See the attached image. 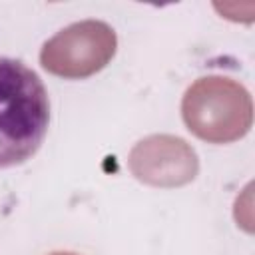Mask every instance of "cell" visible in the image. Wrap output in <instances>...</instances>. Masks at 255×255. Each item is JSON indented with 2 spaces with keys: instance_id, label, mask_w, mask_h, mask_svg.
<instances>
[{
  "instance_id": "cell-1",
  "label": "cell",
  "mask_w": 255,
  "mask_h": 255,
  "mask_svg": "<svg viewBox=\"0 0 255 255\" xmlns=\"http://www.w3.org/2000/svg\"><path fill=\"white\" fill-rule=\"evenodd\" d=\"M50 124V100L40 76L24 62L0 58V169L28 161Z\"/></svg>"
},
{
  "instance_id": "cell-2",
  "label": "cell",
  "mask_w": 255,
  "mask_h": 255,
  "mask_svg": "<svg viewBox=\"0 0 255 255\" xmlns=\"http://www.w3.org/2000/svg\"><path fill=\"white\" fill-rule=\"evenodd\" d=\"M185 128L207 143L241 139L253 124V100L243 84L225 76H203L183 94Z\"/></svg>"
},
{
  "instance_id": "cell-3",
  "label": "cell",
  "mask_w": 255,
  "mask_h": 255,
  "mask_svg": "<svg viewBox=\"0 0 255 255\" xmlns=\"http://www.w3.org/2000/svg\"><path fill=\"white\" fill-rule=\"evenodd\" d=\"M118 36L114 28L102 20L74 22L40 50V64L46 72L64 80H84L104 70L116 56Z\"/></svg>"
},
{
  "instance_id": "cell-4",
  "label": "cell",
  "mask_w": 255,
  "mask_h": 255,
  "mask_svg": "<svg viewBox=\"0 0 255 255\" xmlns=\"http://www.w3.org/2000/svg\"><path fill=\"white\" fill-rule=\"evenodd\" d=\"M128 167L137 181L169 189L191 183L199 171V159L183 137L153 133L131 147Z\"/></svg>"
},
{
  "instance_id": "cell-5",
  "label": "cell",
  "mask_w": 255,
  "mask_h": 255,
  "mask_svg": "<svg viewBox=\"0 0 255 255\" xmlns=\"http://www.w3.org/2000/svg\"><path fill=\"white\" fill-rule=\"evenodd\" d=\"M50 255H76V253H70V251H56V253H50Z\"/></svg>"
}]
</instances>
